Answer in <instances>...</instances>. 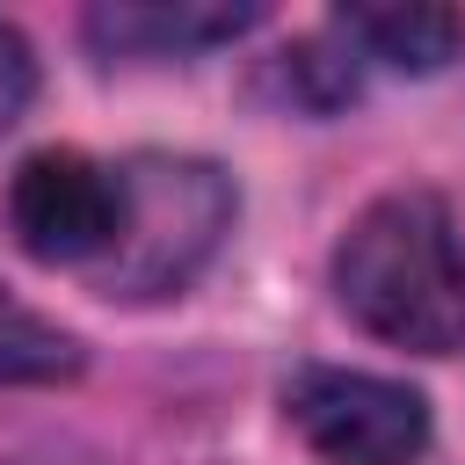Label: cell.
<instances>
[{"label": "cell", "instance_id": "cell-5", "mask_svg": "<svg viewBox=\"0 0 465 465\" xmlns=\"http://www.w3.org/2000/svg\"><path fill=\"white\" fill-rule=\"evenodd\" d=\"M262 7H225V0H116L94 7L80 29L102 58H203L232 36H247Z\"/></svg>", "mask_w": 465, "mask_h": 465}, {"label": "cell", "instance_id": "cell-3", "mask_svg": "<svg viewBox=\"0 0 465 465\" xmlns=\"http://www.w3.org/2000/svg\"><path fill=\"white\" fill-rule=\"evenodd\" d=\"M283 421L327 465H414L429 450V400L349 363H305L283 385Z\"/></svg>", "mask_w": 465, "mask_h": 465}, {"label": "cell", "instance_id": "cell-7", "mask_svg": "<svg viewBox=\"0 0 465 465\" xmlns=\"http://www.w3.org/2000/svg\"><path fill=\"white\" fill-rule=\"evenodd\" d=\"M80 371V341L44 327L36 312H22L7 291H0V385H22V378H65Z\"/></svg>", "mask_w": 465, "mask_h": 465}, {"label": "cell", "instance_id": "cell-8", "mask_svg": "<svg viewBox=\"0 0 465 465\" xmlns=\"http://www.w3.org/2000/svg\"><path fill=\"white\" fill-rule=\"evenodd\" d=\"M283 80H291V94L305 102V109H341L349 94H356V51L327 29V36H305L291 58H283Z\"/></svg>", "mask_w": 465, "mask_h": 465}, {"label": "cell", "instance_id": "cell-6", "mask_svg": "<svg viewBox=\"0 0 465 465\" xmlns=\"http://www.w3.org/2000/svg\"><path fill=\"white\" fill-rule=\"evenodd\" d=\"M356 65H392V73H443L465 44V15L458 7H421V0H385V7H341L327 22Z\"/></svg>", "mask_w": 465, "mask_h": 465}, {"label": "cell", "instance_id": "cell-2", "mask_svg": "<svg viewBox=\"0 0 465 465\" xmlns=\"http://www.w3.org/2000/svg\"><path fill=\"white\" fill-rule=\"evenodd\" d=\"M116 174H124V225L109 254L87 269L94 291L131 305L189 291L240 218L232 174L203 153H131L116 160Z\"/></svg>", "mask_w": 465, "mask_h": 465}, {"label": "cell", "instance_id": "cell-4", "mask_svg": "<svg viewBox=\"0 0 465 465\" xmlns=\"http://www.w3.org/2000/svg\"><path fill=\"white\" fill-rule=\"evenodd\" d=\"M124 225V174L80 145H44L7 174V232L29 262L94 269Z\"/></svg>", "mask_w": 465, "mask_h": 465}, {"label": "cell", "instance_id": "cell-9", "mask_svg": "<svg viewBox=\"0 0 465 465\" xmlns=\"http://www.w3.org/2000/svg\"><path fill=\"white\" fill-rule=\"evenodd\" d=\"M29 94H36V51H29V36L0 15V131L29 109Z\"/></svg>", "mask_w": 465, "mask_h": 465}, {"label": "cell", "instance_id": "cell-1", "mask_svg": "<svg viewBox=\"0 0 465 465\" xmlns=\"http://www.w3.org/2000/svg\"><path fill=\"white\" fill-rule=\"evenodd\" d=\"M341 312L414 356H450L465 341V240L436 189L371 196L334 247Z\"/></svg>", "mask_w": 465, "mask_h": 465}]
</instances>
